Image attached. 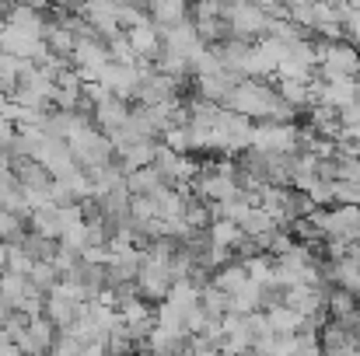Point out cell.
I'll return each mask as SVG.
<instances>
[{
    "label": "cell",
    "instance_id": "obj_28",
    "mask_svg": "<svg viewBox=\"0 0 360 356\" xmlns=\"http://www.w3.org/2000/svg\"><path fill=\"white\" fill-rule=\"evenodd\" d=\"M4 25H7V4L0 0V28H4Z\"/></svg>",
    "mask_w": 360,
    "mask_h": 356
},
{
    "label": "cell",
    "instance_id": "obj_7",
    "mask_svg": "<svg viewBox=\"0 0 360 356\" xmlns=\"http://www.w3.org/2000/svg\"><path fill=\"white\" fill-rule=\"evenodd\" d=\"M147 18L161 32H172L189 21V0H147Z\"/></svg>",
    "mask_w": 360,
    "mask_h": 356
},
{
    "label": "cell",
    "instance_id": "obj_6",
    "mask_svg": "<svg viewBox=\"0 0 360 356\" xmlns=\"http://www.w3.org/2000/svg\"><path fill=\"white\" fill-rule=\"evenodd\" d=\"M126 39H129V46H133V53L140 60H158V53L165 46V32L150 18L140 21V25H133V28H126Z\"/></svg>",
    "mask_w": 360,
    "mask_h": 356
},
{
    "label": "cell",
    "instance_id": "obj_10",
    "mask_svg": "<svg viewBox=\"0 0 360 356\" xmlns=\"http://www.w3.org/2000/svg\"><path fill=\"white\" fill-rule=\"evenodd\" d=\"M28 231L60 241V237H63V217H60V206H56V203L35 206V210H32V217H28Z\"/></svg>",
    "mask_w": 360,
    "mask_h": 356
},
{
    "label": "cell",
    "instance_id": "obj_22",
    "mask_svg": "<svg viewBox=\"0 0 360 356\" xmlns=\"http://www.w3.org/2000/svg\"><path fill=\"white\" fill-rule=\"evenodd\" d=\"M81 353H84V343L74 339L70 332H60L56 343H53V350H49V356H81Z\"/></svg>",
    "mask_w": 360,
    "mask_h": 356
},
{
    "label": "cell",
    "instance_id": "obj_25",
    "mask_svg": "<svg viewBox=\"0 0 360 356\" xmlns=\"http://www.w3.org/2000/svg\"><path fill=\"white\" fill-rule=\"evenodd\" d=\"M0 356H21L18 346H14V339H11L7 332H0Z\"/></svg>",
    "mask_w": 360,
    "mask_h": 356
},
{
    "label": "cell",
    "instance_id": "obj_24",
    "mask_svg": "<svg viewBox=\"0 0 360 356\" xmlns=\"http://www.w3.org/2000/svg\"><path fill=\"white\" fill-rule=\"evenodd\" d=\"M343 32L354 39V46H360V7H354V11H350V18H347Z\"/></svg>",
    "mask_w": 360,
    "mask_h": 356
},
{
    "label": "cell",
    "instance_id": "obj_12",
    "mask_svg": "<svg viewBox=\"0 0 360 356\" xmlns=\"http://www.w3.org/2000/svg\"><path fill=\"white\" fill-rule=\"evenodd\" d=\"M200 308H203L214 322H224V318L231 315V294L221 290L217 283H207V286L200 290Z\"/></svg>",
    "mask_w": 360,
    "mask_h": 356
},
{
    "label": "cell",
    "instance_id": "obj_19",
    "mask_svg": "<svg viewBox=\"0 0 360 356\" xmlns=\"http://www.w3.org/2000/svg\"><path fill=\"white\" fill-rule=\"evenodd\" d=\"M60 279H63V276L56 272V265H53V262H35V265H32V272H28L32 290H35V294H42V297H46V294H53V286H56Z\"/></svg>",
    "mask_w": 360,
    "mask_h": 356
},
{
    "label": "cell",
    "instance_id": "obj_26",
    "mask_svg": "<svg viewBox=\"0 0 360 356\" xmlns=\"http://www.w3.org/2000/svg\"><path fill=\"white\" fill-rule=\"evenodd\" d=\"M7 262H11V241H0V272H7Z\"/></svg>",
    "mask_w": 360,
    "mask_h": 356
},
{
    "label": "cell",
    "instance_id": "obj_27",
    "mask_svg": "<svg viewBox=\"0 0 360 356\" xmlns=\"http://www.w3.org/2000/svg\"><path fill=\"white\" fill-rule=\"evenodd\" d=\"M347 258H350V265L360 272V241L357 244H350V251H347Z\"/></svg>",
    "mask_w": 360,
    "mask_h": 356
},
{
    "label": "cell",
    "instance_id": "obj_13",
    "mask_svg": "<svg viewBox=\"0 0 360 356\" xmlns=\"http://www.w3.org/2000/svg\"><path fill=\"white\" fill-rule=\"evenodd\" d=\"M28 294H35L32 290V283H28V276H21V272H0V301L7 304V308H18Z\"/></svg>",
    "mask_w": 360,
    "mask_h": 356
},
{
    "label": "cell",
    "instance_id": "obj_4",
    "mask_svg": "<svg viewBox=\"0 0 360 356\" xmlns=\"http://www.w3.org/2000/svg\"><path fill=\"white\" fill-rule=\"evenodd\" d=\"M175 276L168 265H150V262H140V276H136V286H140V297L150 301V304H161L168 301V290H172Z\"/></svg>",
    "mask_w": 360,
    "mask_h": 356
},
{
    "label": "cell",
    "instance_id": "obj_18",
    "mask_svg": "<svg viewBox=\"0 0 360 356\" xmlns=\"http://www.w3.org/2000/svg\"><path fill=\"white\" fill-rule=\"evenodd\" d=\"M326 308H329V318H350V315H357V308H360V301L347 290V286H333L329 290V301H326Z\"/></svg>",
    "mask_w": 360,
    "mask_h": 356
},
{
    "label": "cell",
    "instance_id": "obj_21",
    "mask_svg": "<svg viewBox=\"0 0 360 356\" xmlns=\"http://www.w3.org/2000/svg\"><path fill=\"white\" fill-rule=\"evenodd\" d=\"M294 244H297V241H294V235H290V228H276L273 237H269V244H266V255L280 258V255H287Z\"/></svg>",
    "mask_w": 360,
    "mask_h": 356
},
{
    "label": "cell",
    "instance_id": "obj_2",
    "mask_svg": "<svg viewBox=\"0 0 360 356\" xmlns=\"http://www.w3.org/2000/svg\"><path fill=\"white\" fill-rule=\"evenodd\" d=\"M319 74L326 81H347V77H357L360 74V49L343 42V39H333V42H319Z\"/></svg>",
    "mask_w": 360,
    "mask_h": 356
},
{
    "label": "cell",
    "instance_id": "obj_17",
    "mask_svg": "<svg viewBox=\"0 0 360 356\" xmlns=\"http://www.w3.org/2000/svg\"><path fill=\"white\" fill-rule=\"evenodd\" d=\"M266 318H269V329H273V332H283V336H297L301 325H304V315H297V311L287 308V304L266 311Z\"/></svg>",
    "mask_w": 360,
    "mask_h": 356
},
{
    "label": "cell",
    "instance_id": "obj_3",
    "mask_svg": "<svg viewBox=\"0 0 360 356\" xmlns=\"http://www.w3.org/2000/svg\"><path fill=\"white\" fill-rule=\"evenodd\" d=\"M252 147L266 150V154H301L304 129L294 126V122H255Z\"/></svg>",
    "mask_w": 360,
    "mask_h": 356
},
{
    "label": "cell",
    "instance_id": "obj_20",
    "mask_svg": "<svg viewBox=\"0 0 360 356\" xmlns=\"http://www.w3.org/2000/svg\"><path fill=\"white\" fill-rule=\"evenodd\" d=\"M168 301L175 304V308H193V304H200V286L193 283V279H175L172 283V290H168Z\"/></svg>",
    "mask_w": 360,
    "mask_h": 356
},
{
    "label": "cell",
    "instance_id": "obj_9",
    "mask_svg": "<svg viewBox=\"0 0 360 356\" xmlns=\"http://www.w3.org/2000/svg\"><path fill=\"white\" fill-rule=\"evenodd\" d=\"M158 150H161L158 140H136V143L116 147V161H120L122 168H126V175H129V171H136V168H150L154 157H158Z\"/></svg>",
    "mask_w": 360,
    "mask_h": 356
},
{
    "label": "cell",
    "instance_id": "obj_8",
    "mask_svg": "<svg viewBox=\"0 0 360 356\" xmlns=\"http://www.w3.org/2000/svg\"><path fill=\"white\" fill-rule=\"evenodd\" d=\"M81 311H84L81 301H70V297H63V294H56V290L46 294V311H42V315H46L60 332H67V329L81 318Z\"/></svg>",
    "mask_w": 360,
    "mask_h": 356
},
{
    "label": "cell",
    "instance_id": "obj_15",
    "mask_svg": "<svg viewBox=\"0 0 360 356\" xmlns=\"http://www.w3.org/2000/svg\"><path fill=\"white\" fill-rule=\"evenodd\" d=\"M241 241H245V231H241V224H235V220H214L210 224V244L214 248H224V251L235 255V248H238Z\"/></svg>",
    "mask_w": 360,
    "mask_h": 356
},
{
    "label": "cell",
    "instance_id": "obj_16",
    "mask_svg": "<svg viewBox=\"0 0 360 356\" xmlns=\"http://www.w3.org/2000/svg\"><path fill=\"white\" fill-rule=\"evenodd\" d=\"M210 283H217L221 290H228L231 297L248 286V269H245V262H228V265H221L217 272H214V279Z\"/></svg>",
    "mask_w": 360,
    "mask_h": 356
},
{
    "label": "cell",
    "instance_id": "obj_23",
    "mask_svg": "<svg viewBox=\"0 0 360 356\" xmlns=\"http://www.w3.org/2000/svg\"><path fill=\"white\" fill-rule=\"evenodd\" d=\"M32 265H35V258H32L21 244H11V262H7V269H11V272L28 276V272H32Z\"/></svg>",
    "mask_w": 360,
    "mask_h": 356
},
{
    "label": "cell",
    "instance_id": "obj_5",
    "mask_svg": "<svg viewBox=\"0 0 360 356\" xmlns=\"http://www.w3.org/2000/svg\"><path fill=\"white\" fill-rule=\"evenodd\" d=\"M129 112H133V109H129L126 98H120V95H105V98L95 102V126L112 140L122 126L129 122Z\"/></svg>",
    "mask_w": 360,
    "mask_h": 356
},
{
    "label": "cell",
    "instance_id": "obj_1",
    "mask_svg": "<svg viewBox=\"0 0 360 356\" xmlns=\"http://www.w3.org/2000/svg\"><path fill=\"white\" fill-rule=\"evenodd\" d=\"M67 147H70V154H74L77 168H81V171H88V175L116 161V147H112V140H109L95 122H88V126L74 129V133L67 136Z\"/></svg>",
    "mask_w": 360,
    "mask_h": 356
},
{
    "label": "cell",
    "instance_id": "obj_14",
    "mask_svg": "<svg viewBox=\"0 0 360 356\" xmlns=\"http://www.w3.org/2000/svg\"><path fill=\"white\" fill-rule=\"evenodd\" d=\"M301 350V336H283V332H269L252 353L255 356H297Z\"/></svg>",
    "mask_w": 360,
    "mask_h": 356
},
{
    "label": "cell",
    "instance_id": "obj_11",
    "mask_svg": "<svg viewBox=\"0 0 360 356\" xmlns=\"http://www.w3.org/2000/svg\"><path fill=\"white\" fill-rule=\"evenodd\" d=\"M165 185H168V182L161 178V171H158L154 164H150V168H136V171L126 175V189H129L133 196H158Z\"/></svg>",
    "mask_w": 360,
    "mask_h": 356
}]
</instances>
